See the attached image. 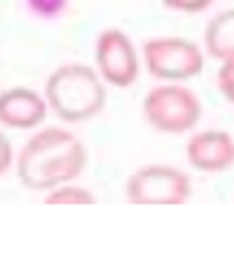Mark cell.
Segmentation results:
<instances>
[{"instance_id": "1", "label": "cell", "mask_w": 234, "mask_h": 259, "mask_svg": "<svg viewBox=\"0 0 234 259\" xmlns=\"http://www.w3.org/2000/svg\"><path fill=\"white\" fill-rule=\"evenodd\" d=\"M84 164V144L66 130L47 127L23 144L18 156V176L29 190H55L81 176Z\"/></svg>"}, {"instance_id": "2", "label": "cell", "mask_w": 234, "mask_h": 259, "mask_svg": "<svg viewBox=\"0 0 234 259\" xmlns=\"http://www.w3.org/2000/svg\"><path fill=\"white\" fill-rule=\"evenodd\" d=\"M44 101L61 121H87L104 110L107 93L93 66L64 64L47 78Z\"/></svg>"}, {"instance_id": "3", "label": "cell", "mask_w": 234, "mask_h": 259, "mask_svg": "<svg viewBox=\"0 0 234 259\" xmlns=\"http://www.w3.org/2000/svg\"><path fill=\"white\" fill-rule=\"evenodd\" d=\"M145 118L150 121V127L168 133V136H179L188 130L197 127L199 115H203V104L188 87L179 83H165V87H153L145 95Z\"/></svg>"}, {"instance_id": "4", "label": "cell", "mask_w": 234, "mask_h": 259, "mask_svg": "<svg viewBox=\"0 0 234 259\" xmlns=\"http://www.w3.org/2000/svg\"><path fill=\"white\" fill-rule=\"evenodd\" d=\"M142 61L153 78L177 83L203 72L206 52L185 37H150L142 47Z\"/></svg>"}, {"instance_id": "5", "label": "cell", "mask_w": 234, "mask_h": 259, "mask_svg": "<svg viewBox=\"0 0 234 259\" xmlns=\"http://www.w3.org/2000/svg\"><path fill=\"white\" fill-rule=\"evenodd\" d=\"M127 199L133 204H182L191 199V179L168 164L142 167L127 182Z\"/></svg>"}, {"instance_id": "6", "label": "cell", "mask_w": 234, "mask_h": 259, "mask_svg": "<svg viewBox=\"0 0 234 259\" xmlns=\"http://www.w3.org/2000/svg\"><path fill=\"white\" fill-rule=\"evenodd\" d=\"M95 69L110 87H133L139 78V52L122 29H104L95 37Z\"/></svg>"}, {"instance_id": "7", "label": "cell", "mask_w": 234, "mask_h": 259, "mask_svg": "<svg viewBox=\"0 0 234 259\" xmlns=\"http://www.w3.org/2000/svg\"><path fill=\"white\" fill-rule=\"evenodd\" d=\"M185 156L191 167L203 173H220L234 164V139L223 130H206L191 136L185 144Z\"/></svg>"}, {"instance_id": "8", "label": "cell", "mask_w": 234, "mask_h": 259, "mask_svg": "<svg viewBox=\"0 0 234 259\" xmlns=\"http://www.w3.org/2000/svg\"><path fill=\"white\" fill-rule=\"evenodd\" d=\"M47 101L29 87H12L0 93V124L12 130H32L47 118Z\"/></svg>"}, {"instance_id": "9", "label": "cell", "mask_w": 234, "mask_h": 259, "mask_svg": "<svg viewBox=\"0 0 234 259\" xmlns=\"http://www.w3.org/2000/svg\"><path fill=\"white\" fill-rule=\"evenodd\" d=\"M206 52L220 64L234 61V9L217 12L206 26Z\"/></svg>"}, {"instance_id": "10", "label": "cell", "mask_w": 234, "mask_h": 259, "mask_svg": "<svg viewBox=\"0 0 234 259\" xmlns=\"http://www.w3.org/2000/svg\"><path fill=\"white\" fill-rule=\"evenodd\" d=\"M95 196L84 187H73V185H64V187H55L47 193V204H93Z\"/></svg>"}, {"instance_id": "11", "label": "cell", "mask_w": 234, "mask_h": 259, "mask_svg": "<svg viewBox=\"0 0 234 259\" xmlns=\"http://www.w3.org/2000/svg\"><path fill=\"white\" fill-rule=\"evenodd\" d=\"M26 3V9L41 20H55L61 18L70 6V0H23Z\"/></svg>"}, {"instance_id": "12", "label": "cell", "mask_w": 234, "mask_h": 259, "mask_svg": "<svg viewBox=\"0 0 234 259\" xmlns=\"http://www.w3.org/2000/svg\"><path fill=\"white\" fill-rule=\"evenodd\" d=\"M214 0H162V6L171 12H185V15H199L206 12Z\"/></svg>"}, {"instance_id": "13", "label": "cell", "mask_w": 234, "mask_h": 259, "mask_svg": "<svg viewBox=\"0 0 234 259\" xmlns=\"http://www.w3.org/2000/svg\"><path fill=\"white\" fill-rule=\"evenodd\" d=\"M217 87H220V93H223L225 101L234 104V61L220 66V75H217Z\"/></svg>"}, {"instance_id": "14", "label": "cell", "mask_w": 234, "mask_h": 259, "mask_svg": "<svg viewBox=\"0 0 234 259\" xmlns=\"http://www.w3.org/2000/svg\"><path fill=\"white\" fill-rule=\"evenodd\" d=\"M9 164H12V144H9V139L0 133V176L9 170Z\"/></svg>"}]
</instances>
